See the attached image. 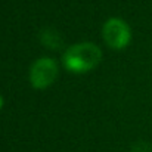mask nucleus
Returning a JSON list of instances; mask_svg holds the SVG:
<instances>
[{"label": "nucleus", "instance_id": "obj_1", "mask_svg": "<svg viewBox=\"0 0 152 152\" xmlns=\"http://www.w3.org/2000/svg\"><path fill=\"white\" fill-rule=\"evenodd\" d=\"M62 61L68 71L83 74L92 71L101 64L102 50L93 43H78L65 50Z\"/></svg>", "mask_w": 152, "mask_h": 152}, {"label": "nucleus", "instance_id": "obj_6", "mask_svg": "<svg viewBox=\"0 0 152 152\" xmlns=\"http://www.w3.org/2000/svg\"><path fill=\"white\" fill-rule=\"evenodd\" d=\"M1 106H3V98L0 96V109H1Z\"/></svg>", "mask_w": 152, "mask_h": 152}, {"label": "nucleus", "instance_id": "obj_3", "mask_svg": "<svg viewBox=\"0 0 152 152\" xmlns=\"http://www.w3.org/2000/svg\"><path fill=\"white\" fill-rule=\"evenodd\" d=\"M58 77V65L50 58L37 59L30 69V81L34 89L43 90L53 84Z\"/></svg>", "mask_w": 152, "mask_h": 152}, {"label": "nucleus", "instance_id": "obj_5", "mask_svg": "<svg viewBox=\"0 0 152 152\" xmlns=\"http://www.w3.org/2000/svg\"><path fill=\"white\" fill-rule=\"evenodd\" d=\"M132 152H152V148L145 142H137L132 148Z\"/></svg>", "mask_w": 152, "mask_h": 152}, {"label": "nucleus", "instance_id": "obj_4", "mask_svg": "<svg viewBox=\"0 0 152 152\" xmlns=\"http://www.w3.org/2000/svg\"><path fill=\"white\" fill-rule=\"evenodd\" d=\"M42 42H43L46 46L52 48V49H58V48L61 46V43H62L59 34H58L55 30H45V31L42 33Z\"/></svg>", "mask_w": 152, "mask_h": 152}, {"label": "nucleus", "instance_id": "obj_2", "mask_svg": "<svg viewBox=\"0 0 152 152\" xmlns=\"http://www.w3.org/2000/svg\"><path fill=\"white\" fill-rule=\"evenodd\" d=\"M103 40L106 46L115 50L124 49L132 40V31L126 21L120 18H111L103 25Z\"/></svg>", "mask_w": 152, "mask_h": 152}]
</instances>
